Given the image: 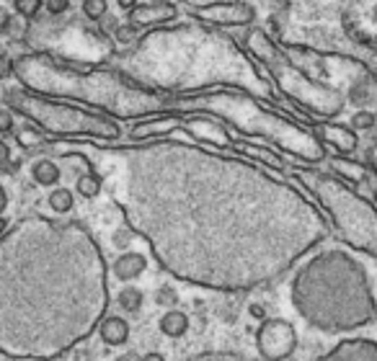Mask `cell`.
<instances>
[{
  "label": "cell",
  "mask_w": 377,
  "mask_h": 361,
  "mask_svg": "<svg viewBox=\"0 0 377 361\" xmlns=\"http://www.w3.org/2000/svg\"><path fill=\"white\" fill-rule=\"evenodd\" d=\"M292 302L310 325L339 333L375 318V299L362 264L346 251H325L302 268L292 284Z\"/></svg>",
  "instance_id": "obj_2"
},
{
  "label": "cell",
  "mask_w": 377,
  "mask_h": 361,
  "mask_svg": "<svg viewBox=\"0 0 377 361\" xmlns=\"http://www.w3.org/2000/svg\"><path fill=\"white\" fill-rule=\"evenodd\" d=\"M76 189L80 196H86V199H96L98 194H101V178H98L96 173H83V176L78 178Z\"/></svg>",
  "instance_id": "obj_21"
},
{
  "label": "cell",
  "mask_w": 377,
  "mask_h": 361,
  "mask_svg": "<svg viewBox=\"0 0 377 361\" xmlns=\"http://www.w3.org/2000/svg\"><path fill=\"white\" fill-rule=\"evenodd\" d=\"M377 124V119L372 111H367V108H359L354 117H352V129H356V132H369V129Z\"/></svg>",
  "instance_id": "obj_24"
},
{
  "label": "cell",
  "mask_w": 377,
  "mask_h": 361,
  "mask_svg": "<svg viewBox=\"0 0 377 361\" xmlns=\"http://www.w3.org/2000/svg\"><path fill=\"white\" fill-rule=\"evenodd\" d=\"M13 5H16V13L23 16V19H34L36 13L42 11V0H13Z\"/></svg>",
  "instance_id": "obj_26"
},
{
  "label": "cell",
  "mask_w": 377,
  "mask_h": 361,
  "mask_svg": "<svg viewBox=\"0 0 377 361\" xmlns=\"http://www.w3.org/2000/svg\"><path fill=\"white\" fill-rule=\"evenodd\" d=\"M369 165H372V170L377 173V145L369 150Z\"/></svg>",
  "instance_id": "obj_38"
},
{
  "label": "cell",
  "mask_w": 377,
  "mask_h": 361,
  "mask_svg": "<svg viewBox=\"0 0 377 361\" xmlns=\"http://www.w3.org/2000/svg\"><path fill=\"white\" fill-rule=\"evenodd\" d=\"M375 119H377V114H375Z\"/></svg>",
  "instance_id": "obj_41"
},
{
  "label": "cell",
  "mask_w": 377,
  "mask_h": 361,
  "mask_svg": "<svg viewBox=\"0 0 377 361\" xmlns=\"http://www.w3.org/2000/svg\"><path fill=\"white\" fill-rule=\"evenodd\" d=\"M67 5H70V0H47V11L52 13V16H60V13H65Z\"/></svg>",
  "instance_id": "obj_30"
},
{
  "label": "cell",
  "mask_w": 377,
  "mask_h": 361,
  "mask_svg": "<svg viewBox=\"0 0 377 361\" xmlns=\"http://www.w3.org/2000/svg\"><path fill=\"white\" fill-rule=\"evenodd\" d=\"M114 245H117L119 251H127L132 245V227H119L117 233H114Z\"/></svg>",
  "instance_id": "obj_28"
},
{
  "label": "cell",
  "mask_w": 377,
  "mask_h": 361,
  "mask_svg": "<svg viewBox=\"0 0 377 361\" xmlns=\"http://www.w3.org/2000/svg\"><path fill=\"white\" fill-rule=\"evenodd\" d=\"M142 361H165V356H163L161 351H150V353L142 356Z\"/></svg>",
  "instance_id": "obj_36"
},
{
  "label": "cell",
  "mask_w": 377,
  "mask_h": 361,
  "mask_svg": "<svg viewBox=\"0 0 377 361\" xmlns=\"http://www.w3.org/2000/svg\"><path fill=\"white\" fill-rule=\"evenodd\" d=\"M302 183H308L312 194L321 199L328 212L334 214V222L339 233L344 235L349 243L377 255V209L367 204L362 196H356L352 189L339 183L331 176H315V173H297Z\"/></svg>",
  "instance_id": "obj_5"
},
{
  "label": "cell",
  "mask_w": 377,
  "mask_h": 361,
  "mask_svg": "<svg viewBox=\"0 0 377 361\" xmlns=\"http://www.w3.org/2000/svg\"><path fill=\"white\" fill-rule=\"evenodd\" d=\"M13 73V62L8 57H0V78H5V75Z\"/></svg>",
  "instance_id": "obj_34"
},
{
  "label": "cell",
  "mask_w": 377,
  "mask_h": 361,
  "mask_svg": "<svg viewBox=\"0 0 377 361\" xmlns=\"http://www.w3.org/2000/svg\"><path fill=\"white\" fill-rule=\"evenodd\" d=\"M5 227H8V220L0 214V235H3V230H5Z\"/></svg>",
  "instance_id": "obj_40"
},
{
  "label": "cell",
  "mask_w": 377,
  "mask_h": 361,
  "mask_svg": "<svg viewBox=\"0 0 377 361\" xmlns=\"http://www.w3.org/2000/svg\"><path fill=\"white\" fill-rule=\"evenodd\" d=\"M117 302H119V307L124 310V312H140V307H142V292L137 287L127 284V287H124L117 294Z\"/></svg>",
  "instance_id": "obj_20"
},
{
  "label": "cell",
  "mask_w": 377,
  "mask_h": 361,
  "mask_svg": "<svg viewBox=\"0 0 377 361\" xmlns=\"http://www.w3.org/2000/svg\"><path fill=\"white\" fill-rule=\"evenodd\" d=\"M13 129V114L8 108H0V132H11Z\"/></svg>",
  "instance_id": "obj_32"
},
{
  "label": "cell",
  "mask_w": 377,
  "mask_h": 361,
  "mask_svg": "<svg viewBox=\"0 0 377 361\" xmlns=\"http://www.w3.org/2000/svg\"><path fill=\"white\" fill-rule=\"evenodd\" d=\"M315 135L323 142H328L331 148L339 150V152H344V155H349V152H354L359 148L354 129H346L341 124H321V127H315Z\"/></svg>",
  "instance_id": "obj_13"
},
{
  "label": "cell",
  "mask_w": 377,
  "mask_h": 361,
  "mask_svg": "<svg viewBox=\"0 0 377 361\" xmlns=\"http://www.w3.org/2000/svg\"><path fill=\"white\" fill-rule=\"evenodd\" d=\"M47 204H49V209L54 214H67L73 212V207H76V196H73L70 189H54L47 196Z\"/></svg>",
  "instance_id": "obj_19"
},
{
  "label": "cell",
  "mask_w": 377,
  "mask_h": 361,
  "mask_svg": "<svg viewBox=\"0 0 377 361\" xmlns=\"http://www.w3.org/2000/svg\"><path fill=\"white\" fill-rule=\"evenodd\" d=\"M168 106L173 108H207L212 114H220L227 119L233 127H238L246 135H259L271 142H277L282 150L295 152L302 160H323L325 150L318 142V137H312L310 132H305L302 127L292 124L287 119L271 114L266 108H261L253 98L243 96V93H230V91H220V93H207V96H179L171 98Z\"/></svg>",
  "instance_id": "obj_4"
},
{
  "label": "cell",
  "mask_w": 377,
  "mask_h": 361,
  "mask_svg": "<svg viewBox=\"0 0 377 361\" xmlns=\"http://www.w3.org/2000/svg\"><path fill=\"white\" fill-rule=\"evenodd\" d=\"M315 361H377V343L362 338H349L339 349L325 353L323 359Z\"/></svg>",
  "instance_id": "obj_12"
},
{
  "label": "cell",
  "mask_w": 377,
  "mask_h": 361,
  "mask_svg": "<svg viewBox=\"0 0 377 361\" xmlns=\"http://www.w3.org/2000/svg\"><path fill=\"white\" fill-rule=\"evenodd\" d=\"M375 196H377V194H375Z\"/></svg>",
  "instance_id": "obj_42"
},
{
  "label": "cell",
  "mask_w": 377,
  "mask_h": 361,
  "mask_svg": "<svg viewBox=\"0 0 377 361\" xmlns=\"http://www.w3.org/2000/svg\"><path fill=\"white\" fill-rule=\"evenodd\" d=\"M334 168L339 170L341 176H346V178H352V180H362V178H365V165L352 163V160H344V158L334 160Z\"/></svg>",
  "instance_id": "obj_22"
},
{
  "label": "cell",
  "mask_w": 377,
  "mask_h": 361,
  "mask_svg": "<svg viewBox=\"0 0 377 361\" xmlns=\"http://www.w3.org/2000/svg\"><path fill=\"white\" fill-rule=\"evenodd\" d=\"M19 142L29 148V145H34V142H39V135H36L34 129H21V132H19Z\"/></svg>",
  "instance_id": "obj_31"
},
{
  "label": "cell",
  "mask_w": 377,
  "mask_h": 361,
  "mask_svg": "<svg viewBox=\"0 0 377 361\" xmlns=\"http://www.w3.org/2000/svg\"><path fill=\"white\" fill-rule=\"evenodd\" d=\"M248 312H251V318L261 320V323L266 320V310H264V305H251V310H248Z\"/></svg>",
  "instance_id": "obj_33"
},
{
  "label": "cell",
  "mask_w": 377,
  "mask_h": 361,
  "mask_svg": "<svg viewBox=\"0 0 377 361\" xmlns=\"http://www.w3.org/2000/svg\"><path fill=\"white\" fill-rule=\"evenodd\" d=\"M13 73H19L23 83L34 85L36 91L83 98L119 117H142L150 111L163 114L168 106L161 96L122 80V75L117 73H101V70L80 73L76 67L54 62L49 57H23L13 65Z\"/></svg>",
  "instance_id": "obj_3"
},
{
  "label": "cell",
  "mask_w": 377,
  "mask_h": 361,
  "mask_svg": "<svg viewBox=\"0 0 377 361\" xmlns=\"http://www.w3.org/2000/svg\"><path fill=\"white\" fill-rule=\"evenodd\" d=\"M189 325H192V320L189 315H183L181 310H168L165 315L161 318V330L163 336H168V338H183L186 333H189Z\"/></svg>",
  "instance_id": "obj_16"
},
{
  "label": "cell",
  "mask_w": 377,
  "mask_h": 361,
  "mask_svg": "<svg viewBox=\"0 0 377 361\" xmlns=\"http://www.w3.org/2000/svg\"><path fill=\"white\" fill-rule=\"evenodd\" d=\"M13 101L26 117H32L44 129L57 132V135H93V137L106 139H117L122 135L117 121L101 117V114H91V111L73 106H60V104H47V101H36V98L29 96H13Z\"/></svg>",
  "instance_id": "obj_7"
},
{
  "label": "cell",
  "mask_w": 377,
  "mask_h": 361,
  "mask_svg": "<svg viewBox=\"0 0 377 361\" xmlns=\"http://www.w3.org/2000/svg\"><path fill=\"white\" fill-rule=\"evenodd\" d=\"M135 158L142 178L130 209L196 212L132 224L171 274L215 289H251L287 271L310 245L325 237L323 217L290 186L266 178L243 163L192 150L196 191L186 168L183 145H150Z\"/></svg>",
  "instance_id": "obj_1"
},
{
  "label": "cell",
  "mask_w": 377,
  "mask_h": 361,
  "mask_svg": "<svg viewBox=\"0 0 377 361\" xmlns=\"http://www.w3.org/2000/svg\"><path fill=\"white\" fill-rule=\"evenodd\" d=\"M246 44L248 49L269 67L271 78L277 80V85H279L295 104H300L302 108H308L310 114H318V117H334V114L341 111V106H344L341 93L334 91V88L318 85L305 73H300V70L274 47V42H271L261 29H253V32L248 34Z\"/></svg>",
  "instance_id": "obj_6"
},
{
  "label": "cell",
  "mask_w": 377,
  "mask_h": 361,
  "mask_svg": "<svg viewBox=\"0 0 377 361\" xmlns=\"http://www.w3.org/2000/svg\"><path fill=\"white\" fill-rule=\"evenodd\" d=\"M155 302H158L161 307L173 310L176 307V302H179V292L173 289V284H163V287L155 289Z\"/></svg>",
  "instance_id": "obj_23"
},
{
  "label": "cell",
  "mask_w": 377,
  "mask_h": 361,
  "mask_svg": "<svg viewBox=\"0 0 377 361\" xmlns=\"http://www.w3.org/2000/svg\"><path fill=\"white\" fill-rule=\"evenodd\" d=\"M189 13L199 21L215 26H248L256 21V11L248 3H207V5H192Z\"/></svg>",
  "instance_id": "obj_9"
},
{
  "label": "cell",
  "mask_w": 377,
  "mask_h": 361,
  "mask_svg": "<svg viewBox=\"0 0 377 361\" xmlns=\"http://www.w3.org/2000/svg\"><path fill=\"white\" fill-rule=\"evenodd\" d=\"M5 207H8V191H5L3 183H0V214L5 212Z\"/></svg>",
  "instance_id": "obj_35"
},
{
  "label": "cell",
  "mask_w": 377,
  "mask_h": 361,
  "mask_svg": "<svg viewBox=\"0 0 377 361\" xmlns=\"http://www.w3.org/2000/svg\"><path fill=\"white\" fill-rule=\"evenodd\" d=\"M19 163H11V150L5 142H0V170H16Z\"/></svg>",
  "instance_id": "obj_29"
},
{
  "label": "cell",
  "mask_w": 377,
  "mask_h": 361,
  "mask_svg": "<svg viewBox=\"0 0 377 361\" xmlns=\"http://www.w3.org/2000/svg\"><path fill=\"white\" fill-rule=\"evenodd\" d=\"M32 176L39 186H57V180H60V165L47 158L36 160L32 165Z\"/></svg>",
  "instance_id": "obj_17"
},
{
  "label": "cell",
  "mask_w": 377,
  "mask_h": 361,
  "mask_svg": "<svg viewBox=\"0 0 377 361\" xmlns=\"http://www.w3.org/2000/svg\"><path fill=\"white\" fill-rule=\"evenodd\" d=\"M256 346H259V353L266 361L290 359L295 349H297V330L287 320L266 318L261 323L259 333H256Z\"/></svg>",
  "instance_id": "obj_8"
},
{
  "label": "cell",
  "mask_w": 377,
  "mask_h": 361,
  "mask_svg": "<svg viewBox=\"0 0 377 361\" xmlns=\"http://www.w3.org/2000/svg\"><path fill=\"white\" fill-rule=\"evenodd\" d=\"M145 268H148V258L142 253H122L114 261L111 266V271H114V277L119 281H132V279H140L145 274Z\"/></svg>",
  "instance_id": "obj_15"
},
{
  "label": "cell",
  "mask_w": 377,
  "mask_h": 361,
  "mask_svg": "<svg viewBox=\"0 0 377 361\" xmlns=\"http://www.w3.org/2000/svg\"><path fill=\"white\" fill-rule=\"evenodd\" d=\"M119 8H124V11H132L135 5H137V0H117Z\"/></svg>",
  "instance_id": "obj_37"
},
{
  "label": "cell",
  "mask_w": 377,
  "mask_h": 361,
  "mask_svg": "<svg viewBox=\"0 0 377 361\" xmlns=\"http://www.w3.org/2000/svg\"><path fill=\"white\" fill-rule=\"evenodd\" d=\"M117 361H142V359L137 356V353H124V356H122V359H117Z\"/></svg>",
  "instance_id": "obj_39"
},
{
  "label": "cell",
  "mask_w": 377,
  "mask_h": 361,
  "mask_svg": "<svg viewBox=\"0 0 377 361\" xmlns=\"http://www.w3.org/2000/svg\"><path fill=\"white\" fill-rule=\"evenodd\" d=\"M114 36H117L119 44H132L135 42V36H137V29L132 26V23H122L114 29Z\"/></svg>",
  "instance_id": "obj_27"
},
{
  "label": "cell",
  "mask_w": 377,
  "mask_h": 361,
  "mask_svg": "<svg viewBox=\"0 0 377 361\" xmlns=\"http://www.w3.org/2000/svg\"><path fill=\"white\" fill-rule=\"evenodd\" d=\"M179 129L189 132V135H194V137L202 139V142L215 145V148H222V150H233V148H236V139H230L227 129L220 127L215 119L194 117V119H189V121H183V119H181V121H179Z\"/></svg>",
  "instance_id": "obj_10"
},
{
  "label": "cell",
  "mask_w": 377,
  "mask_h": 361,
  "mask_svg": "<svg viewBox=\"0 0 377 361\" xmlns=\"http://www.w3.org/2000/svg\"><path fill=\"white\" fill-rule=\"evenodd\" d=\"M130 333H132L130 323L124 318H119V315H108L98 325V336H101V340L106 346H124L130 340Z\"/></svg>",
  "instance_id": "obj_14"
},
{
  "label": "cell",
  "mask_w": 377,
  "mask_h": 361,
  "mask_svg": "<svg viewBox=\"0 0 377 361\" xmlns=\"http://www.w3.org/2000/svg\"><path fill=\"white\" fill-rule=\"evenodd\" d=\"M179 16V8L173 3H150V5H135L130 11V21L135 29L140 26H158V23H168Z\"/></svg>",
  "instance_id": "obj_11"
},
{
  "label": "cell",
  "mask_w": 377,
  "mask_h": 361,
  "mask_svg": "<svg viewBox=\"0 0 377 361\" xmlns=\"http://www.w3.org/2000/svg\"><path fill=\"white\" fill-rule=\"evenodd\" d=\"M106 0H83V13L91 21H101L106 16Z\"/></svg>",
  "instance_id": "obj_25"
},
{
  "label": "cell",
  "mask_w": 377,
  "mask_h": 361,
  "mask_svg": "<svg viewBox=\"0 0 377 361\" xmlns=\"http://www.w3.org/2000/svg\"><path fill=\"white\" fill-rule=\"evenodd\" d=\"M349 98H352V104H356V106H367V104H372V101H375V85H372V78H369V75L359 78V80L352 85Z\"/></svg>",
  "instance_id": "obj_18"
}]
</instances>
